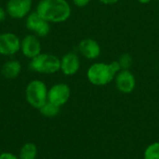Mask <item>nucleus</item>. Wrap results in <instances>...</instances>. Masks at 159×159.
Listing matches in <instances>:
<instances>
[{
  "label": "nucleus",
  "instance_id": "obj_1",
  "mask_svg": "<svg viewBox=\"0 0 159 159\" xmlns=\"http://www.w3.org/2000/svg\"><path fill=\"white\" fill-rule=\"evenodd\" d=\"M35 11L49 23H61L70 18L72 7L67 0H40Z\"/></svg>",
  "mask_w": 159,
  "mask_h": 159
},
{
  "label": "nucleus",
  "instance_id": "obj_2",
  "mask_svg": "<svg viewBox=\"0 0 159 159\" xmlns=\"http://www.w3.org/2000/svg\"><path fill=\"white\" fill-rule=\"evenodd\" d=\"M29 67L32 71L39 74L53 75L61 69V59L54 54L40 53L31 60Z\"/></svg>",
  "mask_w": 159,
  "mask_h": 159
},
{
  "label": "nucleus",
  "instance_id": "obj_3",
  "mask_svg": "<svg viewBox=\"0 0 159 159\" xmlns=\"http://www.w3.org/2000/svg\"><path fill=\"white\" fill-rule=\"evenodd\" d=\"M116 75L109 63L105 62H94L87 71L88 80L94 86H105L111 83Z\"/></svg>",
  "mask_w": 159,
  "mask_h": 159
},
{
  "label": "nucleus",
  "instance_id": "obj_4",
  "mask_svg": "<svg viewBox=\"0 0 159 159\" xmlns=\"http://www.w3.org/2000/svg\"><path fill=\"white\" fill-rule=\"evenodd\" d=\"M48 91L47 85L42 80H32L25 89L26 101L34 108L39 109L48 102Z\"/></svg>",
  "mask_w": 159,
  "mask_h": 159
},
{
  "label": "nucleus",
  "instance_id": "obj_5",
  "mask_svg": "<svg viewBox=\"0 0 159 159\" xmlns=\"http://www.w3.org/2000/svg\"><path fill=\"white\" fill-rule=\"evenodd\" d=\"M25 27L38 37H46L50 33V23L40 17L36 11L25 18Z\"/></svg>",
  "mask_w": 159,
  "mask_h": 159
},
{
  "label": "nucleus",
  "instance_id": "obj_6",
  "mask_svg": "<svg viewBox=\"0 0 159 159\" xmlns=\"http://www.w3.org/2000/svg\"><path fill=\"white\" fill-rule=\"evenodd\" d=\"M33 0H8L6 5L7 14L15 20L26 18L32 10Z\"/></svg>",
  "mask_w": 159,
  "mask_h": 159
},
{
  "label": "nucleus",
  "instance_id": "obj_7",
  "mask_svg": "<svg viewBox=\"0 0 159 159\" xmlns=\"http://www.w3.org/2000/svg\"><path fill=\"white\" fill-rule=\"evenodd\" d=\"M20 37L14 33H2L0 34V55L13 56L20 50Z\"/></svg>",
  "mask_w": 159,
  "mask_h": 159
},
{
  "label": "nucleus",
  "instance_id": "obj_8",
  "mask_svg": "<svg viewBox=\"0 0 159 159\" xmlns=\"http://www.w3.org/2000/svg\"><path fill=\"white\" fill-rule=\"evenodd\" d=\"M71 96V89L67 84L58 83L53 85L48 91V101L58 105H64Z\"/></svg>",
  "mask_w": 159,
  "mask_h": 159
},
{
  "label": "nucleus",
  "instance_id": "obj_9",
  "mask_svg": "<svg viewBox=\"0 0 159 159\" xmlns=\"http://www.w3.org/2000/svg\"><path fill=\"white\" fill-rule=\"evenodd\" d=\"M20 51L27 59H34L42 53V47L38 36L34 34L25 35L20 42Z\"/></svg>",
  "mask_w": 159,
  "mask_h": 159
},
{
  "label": "nucleus",
  "instance_id": "obj_10",
  "mask_svg": "<svg viewBox=\"0 0 159 159\" xmlns=\"http://www.w3.org/2000/svg\"><path fill=\"white\" fill-rule=\"evenodd\" d=\"M81 61L77 53L70 51L65 53L61 58V69L60 71L66 76L75 75L80 69Z\"/></svg>",
  "mask_w": 159,
  "mask_h": 159
},
{
  "label": "nucleus",
  "instance_id": "obj_11",
  "mask_svg": "<svg viewBox=\"0 0 159 159\" xmlns=\"http://www.w3.org/2000/svg\"><path fill=\"white\" fill-rule=\"evenodd\" d=\"M77 49L82 57L89 61L98 59L102 52L100 44L92 38H85L81 40L77 45Z\"/></svg>",
  "mask_w": 159,
  "mask_h": 159
},
{
  "label": "nucleus",
  "instance_id": "obj_12",
  "mask_svg": "<svg viewBox=\"0 0 159 159\" xmlns=\"http://www.w3.org/2000/svg\"><path fill=\"white\" fill-rule=\"evenodd\" d=\"M117 89L125 94L131 93L136 87V78L129 70H121L115 77Z\"/></svg>",
  "mask_w": 159,
  "mask_h": 159
},
{
  "label": "nucleus",
  "instance_id": "obj_13",
  "mask_svg": "<svg viewBox=\"0 0 159 159\" xmlns=\"http://www.w3.org/2000/svg\"><path fill=\"white\" fill-rule=\"evenodd\" d=\"M21 70V63L18 60H9L2 65L1 74L5 78L14 79L20 75Z\"/></svg>",
  "mask_w": 159,
  "mask_h": 159
},
{
  "label": "nucleus",
  "instance_id": "obj_14",
  "mask_svg": "<svg viewBox=\"0 0 159 159\" xmlns=\"http://www.w3.org/2000/svg\"><path fill=\"white\" fill-rule=\"evenodd\" d=\"M37 156V148L32 143H25L20 152V159H35Z\"/></svg>",
  "mask_w": 159,
  "mask_h": 159
},
{
  "label": "nucleus",
  "instance_id": "obj_15",
  "mask_svg": "<svg viewBox=\"0 0 159 159\" xmlns=\"http://www.w3.org/2000/svg\"><path fill=\"white\" fill-rule=\"evenodd\" d=\"M39 111L47 117H54L60 113V106L48 101L42 107L39 108Z\"/></svg>",
  "mask_w": 159,
  "mask_h": 159
},
{
  "label": "nucleus",
  "instance_id": "obj_16",
  "mask_svg": "<svg viewBox=\"0 0 159 159\" xmlns=\"http://www.w3.org/2000/svg\"><path fill=\"white\" fill-rule=\"evenodd\" d=\"M144 159H159V143H151L144 151Z\"/></svg>",
  "mask_w": 159,
  "mask_h": 159
},
{
  "label": "nucleus",
  "instance_id": "obj_17",
  "mask_svg": "<svg viewBox=\"0 0 159 159\" xmlns=\"http://www.w3.org/2000/svg\"><path fill=\"white\" fill-rule=\"evenodd\" d=\"M117 61H118L122 70H129V68L131 67V65L133 63L132 56L130 54H129V53L122 54Z\"/></svg>",
  "mask_w": 159,
  "mask_h": 159
},
{
  "label": "nucleus",
  "instance_id": "obj_18",
  "mask_svg": "<svg viewBox=\"0 0 159 159\" xmlns=\"http://www.w3.org/2000/svg\"><path fill=\"white\" fill-rule=\"evenodd\" d=\"M109 65H110L112 71H113L116 75H117V74L122 70V69H121V66H120V64H119V62H118V61H113L109 62Z\"/></svg>",
  "mask_w": 159,
  "mask_h": 159
},
{
  "label": "nucleus",
  "instance_id": "obj_19",
  "mask_svg": "<svg viewBox=\"0 0 159 159\" xmlns=\"http://www.w3.org/2000/svg\"><path fill=\"white\" fill-rule=\"evenodd\" d=\"M73 2L74 5L77 7H85L89 4L90 0H73Z\"/></svg>",
  "mask_w": 159,
  "mask_h": 159
},
{
  "label": "nucleus",
  "instance_id": "obj_20",
  "mask_svg": "<svg viewBox=\"0 0 159 159\" xmlns=\"http://www.w3.org/2000/svg\"><path fill=\"white\" fill-rule=\"evenodd\" d=\"M0 159H20L11 153H2L0 155Z\"/></svg>",
  "mask_w": 159,
  "mask_h": 159
},
{
  "label": "nucleus",
  "instance_id": "obj_21",
  "mask_svg": "<svg viewBox=\"0 0 159 159\" xmlns=\"http://www.w3.org/2000/svg\"><path fill=\"white\" fill-rule=\"evenodd\" d=\"M7 11H6V8H3L2 7H0V23L3 22L6 18H7Z\"/></svg>",
  "mask_w": 159,
  "mask_h": 159
},
{
  "label": "nucleus",
  "instance_id": "obj_22",
  "mask_svg": "<svg viewBox=\"0 0 159 159\" xmlns=\"http://www.w3.org/2000/svg\"><path fill=\"white\" fill-rule=\"evenodd\" d=\"M98 1L103 5H114V4H116L117 2H119L120 0H98Z\"/></svg>",
  "mask_w": 159,
  "mask_h": 159
},
{
  "label": "nucleus",
  "instance_id": "obj_23",
  "mask_svg": "<svg viewBox=\"0 0 159 159\" xmlns=\"http://www.w3.org/2000/svg\"><path fill=\"white\" fill-rule=\"evenodd\" d=\"M137 1L142 5H146V4H149L152 0H137Z\"/></svg>",
  "mask_w": 159,
  "mask_h": 159
},
{
  "label": "nucleus",
  "instance_id": "obj_24",
  "mask_svg": "<svg viewBox=\"0 0 159 159\" xmlns=\"http://www.w3.org/2000/svg\"><path fill=\"white\" fill-rule=\"evenodd\" d=\"M157 1H159V0H157Z\"/></svg>",
  "mask_w": 159,
  "mask_h": 159
}]
</instances>
